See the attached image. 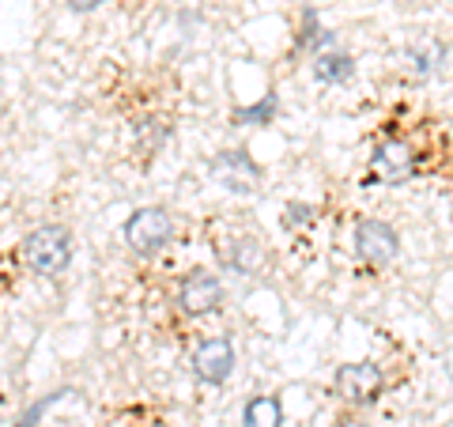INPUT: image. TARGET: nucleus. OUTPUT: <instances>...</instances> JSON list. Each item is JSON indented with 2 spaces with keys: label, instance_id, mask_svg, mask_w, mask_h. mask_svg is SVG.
I'll list each match as a JSON object with an SVG mask.
<instances>
[{
  "label": "nucleus",
  "instance_id": "nucleus-1",
  "mask_svg": "<svg viewBox=\"0 0 453 427\" xmlns=\"http://www.w3.org/2000/svg\"><path fill=\"white\" fill-rule=\"evenodd\" d=\"M23 261L35 276H61L68 265H73V235L61 223H46L35 227L31 235L23 238Z\"/></svg>",
  "mask_w": 453,
  "mask_h": 427
},
{
  "label": "nucleus",
  "instance_id": "nucleus-2",
  "mask_svg": "<svg viewBox=\"0 0 453 427\" xmlns=\"http://www.w3.org/2000/svg\"><path fill=\"white\" fill-rule=\"evenodd\" d=\"M121 238L133 253H140V258H155V253H163L170 242H174V216L159 205H144L125 220Z\"/></svg>",
  "mask_w": 453,
  "mask_h": 427
},
{
  "label": "nucleus",
  "instance_id": "nucleus-3",
  "mask_svg": "<svg viewBox=\"0 0 453 427\" xmlns=\"http://www.w3.org/2000/svg\"><path fill=\"white\" fill-rule=\"evenodd\" d=\"M333 390L340 401H348V405H374L378 397L386 393V371L371 360L344 363V367H336V375H333Z\"/></svg>",
  "mask_w": 453,
  "mask_h": 427
},
{
  "label": "nucleus",
  "instance_id": "nucleus-4",
  "mask_svg": "<svg viewBox=\"0 0 453 427\" xmlns=\"http://www.w3.org/2000/svg\"><path fill=\"white\" fill-rule=\"evenodd\" d=\"M351 246H356V258L363 265L381 268L401 253V235H396L393 223H386V220H359L356 235H351Z\"/></svg>",
  "mask_w": 453,
  "mask_h": 427
},
{
  "label": "nucleus",
  "instance_id": "nucleus-5",
  "mask_svg": "<svg viewBox=\"0 0 453 427\" xmlns=\"http://www.w3.org/2000/svg\"><path fill=\"white\" fill-rule=\"evenodd\" d=\"M208 175L216 178V186H223L226 193H257L261 190V167L250 159L242 148L219 151L216 159L208 163Z\"/></svg>",
  "mask_w": 453,
  "mask_h": 427
},
{
  "label": "nucleus",
  "instance_id": "nucleus-6",
  "mask_svg": "<svg viewBox=\"0 0 453 427\" xmlns=\"http://www.w3.org/2000/svg\"><path fill=\"white\" fill-rule=\"evenodd\" d=\"M416 167H419L416 148L408 144V140H396V136L381 140V144L374 148V155H371L374 178L386 182V186H401V182H408L416 175Z\"/></svg>",
  "mask_w": 453,
  "mask_h": 427
},
{
  "label": "nucleus",
  "instance_id": "nucleus-7",
  "mask_svg": "<svg viewBox=\"0 0 453 427\" xmlns=\"http://www.w3.org/2000/svg\"><path fill=\"white\" fill-rule=\"evenodd\" d=\"M234 371V345L231 337H208L193 352V378L201 386H223Z\"/></svg>",
  "mask_w": 453,
  "mask_h": 427
},
{
  "label": "nucleus",
  "instance_id": "nucleus-8",
  "mask_svg": "<svg viewBox=\"0 0 453 427\" xmlns=\"http://www.w3.org/2000/svg\"><path fill=\"white\" fill-rule=\"evenodd\" d=\"M223 303V283L204 273V268H193V273L181 276L178 283V307L186 310V314L201 318V314H211V310H219Z\"/></svg>",
  "mask_w": 453,
  "mask_h": 427
},
{
  "label": "nucleus",
  "instance_id": "nucleus-9",
  "mask_svg": "<svg viewBox=\"0 0 453 427\" xmlns=\"http://www.w3.org/2000/svg\"><path fill=\"white\" fill-rule=\"evenodd\" d=\"M223 265L238 276H257L265 268V246L257 238H238L231 242V250H223Z\"/></svg>",
  "mask_w": 453,
  "mask_h": 427
},
{
  "label": "nucleus",
  "instance_id": "nucleus-10",
  "mask_svg": "<svg viewBox=\"0 0 453 427\" xmlns=\"http://www.w3.org/2000/svg\"><path fill=\"white\" fill-rule=\"evenodd\" d=\"M404 61H408V73H412L416 80H427V76H434L438 68H442L446 46L442 42H434V38H423V42H416V46H408Z\"/></svg>",
  "mask_w": 453,
  "mask_h": 427
},
{
  "label": "nucleus",
  "instance_id": "nucleus-11",
  "mask_svg": "<svg viewBox=\"0 0 453 427\" xmlns=\"http://www.w3.org/2000/svg\"><path fill=\"white\" fill-rule=\"evenodd\" d=\"M356 76V61L348 53H318L314 57V80L318 83H329V88H340Z\"/></svg>",
  "mask_w": 453,
  "mask_h": 427
},
{
  "label": "nucleus",
  "instance_id": "nucleus-12",
  "mask_svg": "<svg viewBox=\"0 0 453 427\" xmlns=\"http://www.w3.org/2000/svg\"><path fill=\"white\" fill-rule=\"evenodd\" d=\"M242 427H283L280 397H250L242 408Z\"/></svg>",
  "mask_w": 453,
  "mask_h": 427
},
{
  "label": "nucleus",
  "instance_id": "nucleus-13",
  "mask_svg": "<svg viewBox=\"0 0 453 427\" xmlns=\"http://www.w3.org/2000/svg\"><path fill=\"white\" fill-rule=\"evenodd\" d=\"M276 113H280V98H276V91H268V95H261V103L238 106L234 110V125H273Z\"/></svg>",
  "mask_w": 453,
  "mask_h": 427
},
{
  "label": "nucleus",
  "instance_id": "nucleus-14",
  "mask_svg": "<svg viewBox=\"0 0 453 427\" xmlns=\"http://www.w3.org/2000/svg\"><path fill=\"white\" fill-rule=\"evenodd\" d=\"M170 140V121H159V118H148L136 125V148L144 155H155L163 144Z\"/></svg>",
  "mask_w": 453,
  "mask_h": 427
},
{
  "label": "nucleus",
  "instance_id": "nucleus-15",
  "mask_svg": "<svg viewBox=\"0 0 453 427\" xmlns=\"http://www.w3.org/2000/svg\"><path fill=\"white\" fill-rule=\"evenodd\" d=\"M329 42H333V35L321 31L318 12L306 8L303 12V31H299V50H314V57H318V46H329Z\"/></svg>",
  "mask_w": 453,
  "mask_h": 427
},
{
  "label": "nucleus",
  "instance_id": "nucleus-16",
  "mask_svg": "<svg viewBox=\"0 0 453 427\" xmlns=\"http://www.w3.org/2000/svg\"><path fill=\"white\" fill-rule=\"evenodd\" d=\"M318 220V208L314 205H303V201H291L288 208H283V227L288 231H295V227H306Z\"/></svg>",
  "mask_w": 453,
  "mask_h": 427
},
{
  "label": "nucleus",
  "instance_id": "nucleus-17",
  "mask_svg": "<svg viewBox=\"0 0 453 427\" xmlns=\"http://www.w3.org/2000/svg\"><path fill=\"white\" fill-rule=\"evenodd\" d=\"M61 397H65V390H57V393L38 397V401H35V405H31V408H27L23 416H19V423H16V427H38V420L46 416V408H53L57 401H61Z\"/></svg>",
  "mask_w": 453,
  "mask_h": 427
},
{
  "label": "nucleus",
  "instance_id": "nucleus-18",
  "mask_svg": "<svg viewBox=\"0 0 453 427\" xmlns=\"http://www.w3.org/2000/svg\"><path fill=\"white\" fill-rule=\"evenodd\" d=\"M73 12H95L98 4H106V0H65Z\"/></svg>",
  "mask_w": 453,
  "mask_h": 427
},
{
  "label": "nucleus",
  "instance_id": "nucleus-19",
  "mask_svg": "<svg viewBox=\"0 0 453 427\" xmlns=\"http://www.w3.org/2000/svg\"><path fill=\"white\" fill-rule=\"evenodd\" d=\"M333 427H366V423H359V420H336Z\"/></svg>",
  "mask_w": 453,
  "mask_h": 427
},
{
  "label": "nucleus",
  "instance_id": "nucleus-20",
  "mask_svg": "<svg viewBox=\"0 0 453 427\" xmlns=\"http://www.w3.org/2000/svg\"><path fill=\"white\" fill-rule=\"evenodd\" d=\"M449 133H453V121H449Z\"/></svg>",
  "mask_w": 453,
  "mask_h": 427
}]
</instances>
